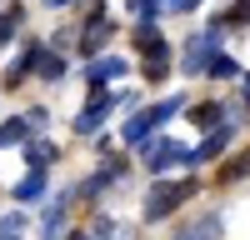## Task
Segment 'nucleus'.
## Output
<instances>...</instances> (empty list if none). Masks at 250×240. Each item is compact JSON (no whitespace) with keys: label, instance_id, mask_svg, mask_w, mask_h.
Returning <instances> with one entry per match:
<instances>
[{"label":"nucleus","instance_id":"nucleus-1","mask_svg":"<svg viewBox=\"0 0 250 240\" xmlns=\"http://www.w3.org/2000/svg\"><path fill=\"white\" fill-rule=\"evenodd\" d=\"M195 195V180H180V185H155L150 195H145V220H165L180 200Z\"/></svg>","mask_w":250,"mask_h":240},{"label":"nucleus","instance_id":"nucleus-2","mask_svg":"<svg viewBox=\"0 0 250 240\" xmlns=\"http://www.w3.org/2000/svg\"><path fill=\"white\" fill-rule=\"evenodd\" d=\"M140 160L150 170H170V165H190V150L175 140H140Z\"/></svg>","mask_w":250,"mask_h":240},{"label":"nucleus","instance_id":"nucleus-3","mask_svg":"<svg viewBox=\"0 0 250 240\" xmlns=\"http://www.w3.org/2000/svg\"><path fill=\"white\" fill-rule=\"evenodd\" d=\"M110 35H115V20H110L105 10H95V15L85 20V30H80V40H75V45L85 50V55H100V45H105Z\"/></svg>","mask_w":250,"mask_h":240},{"label":"nucleus","instance_id":"nucleus-4","mask_svg":"<svg viewBox=\"0 0 250 240\" xmlns=\"http://www.w3.org/2000/svg\"><path fill=\"white\" fill-rule=\"evenodd\" d=\"M110 110H115V95L95 90V95H90V105H85V110L75 115V130H80V135H95L100 125H105V115H110Z\"/></svg>","mask_w":250,"mask_h":240},{"label":"nucleus","instance_id":"nucleus-5","mask_svg":"<svg viewBox=\"0 0 250 240\" xmlns=\"http://www.w3.org/2000/svg\"><path fill=\"white\" fill-rule=\"evenodd\" d=\"M210 60H215V25L195 35L190 40V50H185V75H200V70H210Z\"/></svg>","mask_w":250,"mask_h":240},{"label":"nucleus","instance_id":"nucleus-6","mask_svg":"<svg viewBox=\"0 0 250 240\" xmlns=\"http://www.w3.org/2000/svg\"><path fill=\"white\" fill-rule=\"evenodd\" d=\"M40 55H45V50H40V40H25V50H20V55L10 60V70H5V85H20V80L40 65Z\"/></svg>","mask_w":250,"mask_h":240},{"label":"nucleus","instance_id":"nucleus-7","mask_svg":"<svg viewBox=\"0 0 250 240\" xmlns=\"http://www.w3.org/2000/svg\"><path fill=\"white\" fill-rule=\"evenodd\" d=\"M175 240H220V215H195L190 225H180Z\"/></svg>","mask_w":250,"mask_h":240},{"label":"nucleus","instance_id":"nucleus-8","mask_svg":"<svg viewBox=\"0 0 250 240\" xmlns=\"http://www.w3.org/2000/svg\"><path fill=\"white\" fill-rule=\"evenodd\" d=\"M115 75H125V60H120V55H95V60H90V75H85V80H90V85L100 90V85H105V80H115Z\"/></svg>","mask_w":250,"mask_h":240},{"label":"nucleus","instance_id":"nucleus-9","mask_svg":"<svg viewBox=\"0 0 250 240\" xmlns=\"http://www.w3.org/2000/svg\"><path fill=\"white\" fill-rule=\"evenodd\" d=\"M225 145H230V125L205 135V140H200V150H190V165H205V160H215V155H220Z\"/></svg>","mask_w":250,"mask_h":240},{"label":"nucleus","instance_id":"nucleus-10","mask_svg":"<svg viewBox=\"0 0 250 240\" xmlns=\"http://www.w3.org/2000/svg\"><path fill=\"white\" fill-rule=\"evenodd\" d=\"M135 50H140V55L165 50V35H160V25H155V20H140V25H135Z\"/></svg>","mask_w":250,"mask_h":240},{"label":"nucleus","instance_id":"nucleus-11","mask_svg":"<svg viewBox=\"0 0 250 240\" xmlns=\"http://www.w3.org/2000/svg\"><path fill=\"white\" fill-rule=\"evenodd\" d=\"M35 125H30V115H15V120H5V125H0V150L5 145H20V140H25Z\"/></svg>","mask_w":250,"mask_h":240},{"label":"nucleus","instance_id":"nucleus-12","mask_svg":"<svg viewBox=\"0 0 250 240\" xmlns=\"http://www.w3.org/2000/svg\"><path fill=\"white\" fill-rule=\"evenodd\" d=\"M40 195H45V170H30V175L15 185V200H20V205H30V200H40Z\"/></svg>","mask_w":250,"mask_h":240},{"label":"nucleus","instance_id":"nucleus-13","mask_svg":"<svg viewBox=\"0 0 250 240\" xmlns=\"http://www.w3.org/2000/svg\"><path fill=\"white\" fill-rule=\"evenodd\" d=\"M70 200H75V190H60V195L50 200V210H45V235H55V225H60V215L70 210Z\"/></svg>","mask_w":250,"mask_h":240},{"label":"nucleus","instance_id":"nucleus-14","mask_svg":"<svg viewBox=\"0 0 250 240\" xmlns=\"http://www.w3.org/2000/svg\"><path fill=\"white\" fill-rule=\"evenodd\" d=\"M150 130H155V120H150V110H140L130 125H125V140H130V145H140V140H150Z\"/></svg>","mask_w":250,"mask_h":240},{"label":"nucleus","instance_id":"nucleus-15","mask_svg":"<svg viewBox=\"0 0 250 240\" xmlns=\"http://www.w3.org/2000/svg\"><path fill=\"white\" fill-rule=\"evenodd\" d=\"M190 120H195L200 130H215L220 120H225V105H195V110H190Z\"/></svg>","mask_w":250,"mask_h":240},{"label":"nucleus","instance_id":"nucleus-16","mask_svg":"<svg viewBox=\"0 0 250 240\" xmlns=\"http://www.w3.org/2000/svg\"><path fill=\"white\" fill-rule=\"evenodd\" d=\"M20 20H25V10H20V5H10L5 15H0V45H10V35H15Z\"/></svg>","mask_w":250,"mask_h":240},{"label":"nucleus","instance_id":"nucleus-17","mask_svg":"<svg viewBox=\"0 0 250 240\" xmlns=\"http://www.w3.org/2000/svg\"><path fill=\"white\" fill-rule=\"evenodd\" d=\"M35 75H40V80H60V75H65V60H60V55H40Z\"/></svg>","mask_w":250,"mask_h":240},{"label":"nucleus","instance_id":"nucleus-18","mask_svg":"<svg viewBox=\"0 0 250 240\" xmlns=\"http://www.w3.org/2000/svg\"><path fill=\"white\" fill-rule=\"evenodd\" d=\"M25 160H30V170H45L50 160H55V145H45V140H40V145H30V150H25Z\"/></svg>","mask_w":250,"mask_h":240},{"label":"nucleus","instance_id":"nucleus-19","mask_svg":"<svg viewBox=\"0 0 250 240\" xmlns=\"http://www.w3.org/2000/svg\"><path fill=\"white\" fill-rule=\"evenodd\" d=\"M210 75H220V80H235V75H240V65H235L230 55H215V60H210Z\"/></svg>","mask_w":250,"mask_h":240},{"label":"nucleus","instance_id":"nucleus-20","mask_svg":"<svg viewBox=\"0 0 250 240\" xmlns=\"http://www.w3.org/2000/svg\"><path fill=\"white\" fill-rule=\"evenodd\" d=\"M165 65H170V60H165V50H150V55H145V75H150V80H160Z\"/></svg>","mask_w":250,"mask_h":240},{"label":"nucleus","instance_id":"nucleus-21","mask_svg":"<svg viewBox=\"0 0 250 240\" xmlns=\"http://www.w3.org/2000/svg\"><path fill=\"white\" fill-rule=\"evenodd\" d=\"M245 175H250V155H235V165H230V170H220L225 185H230V180H245Z\"/></svg>","mask_w":250,"mask_h":240},{"label":"nucleus","instance_id":"nucleus-22","mask_svg":"<svg viewBox=\"0 0 250 240\" xmlns=\"http://www.w3.org/2000/svg\"><path fill=\"white\" fill-rule=\"evenodd\" d=\"M175 110H180V100H160V105L150 110V120H155V125H165V120H170Z\"/></svg>","mask_w":250,"mask_h":240},{"label":"nucleus","instance_id":"nucleus-23","mask_svg":"<svg viewBox=\"0 0 250 240\" xmlns=\"http://www.w3.org/2000/svg\"><path fill=\"white\" fill-rule=\"evenodd\" d=\"M20 230H25V210H20V215H5V220H0V235H20Z\"/></svg>","mask_w":250,"mask_h":240},{"label":"nucleus","instance_id":"nucleus-24","mask_svg":"<svg viewBox=\"0 0 250 240\" xmlns=\"http://www.w3.org/2000/svg\"><path fill=\"white\" fill-rule=\"evenodd\" d=\"M230 20H235V25H245V20H250V0H240V5L230 10Z\"/></svg>","mask_w":250,"mask_h":240},{"label":"nucleus","instance_id":"nucleus-25","mask_svg":"<svg viewBox=\"0 0 250 240\" xmlns=\"http://www.w3.org/2000/svg\"><path fill=\"white\" fill-rule=\"evenodd\" d=\"M65 240H95V230H75V235H65Z\"/></svg>","mask_w":250,"mask_h":240},{"label":"nucleus","instance_id":"nucleus-26","mask_svg":"<svg viewBox=\"0 0 250 240\" xmlns=\"http://www.w3.org/2000/svg\"><path fill=\"white\" fill-rule=\"evenodd\" d=\"M45 5H50V10H60V5H75V0H45Z\"/></svg>","mask_w":250,"mask_h":240},{"label":"nucleus","instance_id":"nucleus-27","mask_svg":"<svg viewBox=\"0 0 250 240\" xmlns=\"http://www.w3.org/2000/svg\"><path fill=\"white\" fill-rule=\"evenodd\" d=\"M245 100H250V80H245Z\"/></svg>","mask_w":250,"mask_h":240},{"label":"nucleus","instance_id":"nucleus-28","mask_svg":"<svg viewBox=\"0 0 250 240\" xmlns=\"http://www.w3.org/2000/svg\"><path fill=\"white\" fill-rule=\"evenodd\" d=\"M0 240H10V235H0Z\"/></svg>","mask_w":250,"mask_h":240}]
</instances>
